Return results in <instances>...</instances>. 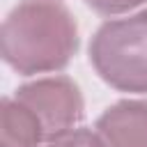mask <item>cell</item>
<instances>
[{"instance_id":"1","label":"cell","mask_w":147,"mask_h":147,"mask_svg":"<svg viewBox=\"0 0 147 147\" xmlns=\"http://www.w3.org/2000/svg\"><path fill=\"white\" fill-rule=\"evenodd\" d=\"M78 48V25L57 0H25L2 23V57L18 74H46L69 64Z\"/></svg>"},{"instance_id":"2","label":"cell","mask_w":147,"mask_h":147,"mask_svg":"<svg viewBox=\"0 0 147 147\" xmlns=\"http://www.w3.org/2000/svg\"><path fill=\"white\" fill-rule=\"evenodd\" d=\"M90 62L122 92H147V11L106 21L92 37Z\"/></svg>"},{"instance_id":"3","label":"cell","mask_w":147,"mask_h":147,"mask_svg":"<svg viewBox=\"0 0 147 147\" xmlns=\"http://www.w3.org/2000/svg\"><path fill=\"white\" fill-rule=\"evenodd\" d=\"M16 99L37 115L46 140L76 129L83 117V94L67 76H48L25 83L16 90Z\"/></svg>"},{"instance_id":"4","label":"cell","mask_w":147,"mask_h":147,"mask_svg":"<svg viewBox=\"0 0 147 147\" xmlns=\"http://www.w3.org/2000/svg\"><path fill=\"white\" fill-rule=\"evenodd\" d=\"M96 133L106 147H147V101L124 99L103 110Z\"/></svg>"},{"instance_id":"5","label":"cell","mask_w":147,"mask_h":147,"mask_svg":"<svg viewBox=\"0 0 147 147\" xmlns=\"http://www.w3.org/2000/svg\"><path fill=\"white\" fill-rule=\"evenodd\" d=\"M46 140L37 115L21 99H2L0 103V147H41Z\"/></svg>"},{"instance_id":"6","label":"cell","mask_w":147,"mask_h":147,"mask_svg":"<svg viewBox=\"0 0 147 147\" xmlns=\"http://www.w3.org/2000/svg\"><path fill=\"white\" fill-rule=\"evenodd\" d=\"M46 147H106L101 136L90 129H71L57 138L46 140Z\"/></svg>"},{"instance_id":"7","label":"cell","mask_w":147,"mask_h":147,"mask_svg":"<svg viewBox=\"0 0 147 147\" xmlns=\"http://www.w3.org/2000/svg\"><path fill=\"white\" fill-rule=\"evenodd\" d=\"M85 2H87V7H92L94 11H99L103 16H117V14H126V11L136 9L145 0H85Z\"/></svg>"}]
</instances>
